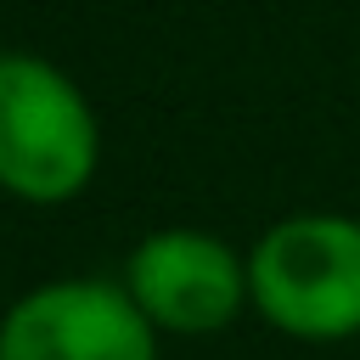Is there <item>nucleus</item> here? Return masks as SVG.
<instances>
[{"label":"nucleus","mask_w":360,"mask_h":360,"mask_svg":"<svg viewBox=\"0 0 360 360\" xmlns=\"http://www.w3.org/2000/svg\"><path fill=\"white\" fill-rule=\"evenodd\" d=\"M101 163L90 96L34 51H0V191L34 208L73 202Z\"/></svg>","instance_id":"obj_1"},{"label":"nucleus","mask_w":360,"mask_h":360,"mask_svg":"<svg viewBox=\"0 0 360 360\" xmlns=\"http://www.w3.org/2000/svg\"><path fill=\"white\" fill-rule=\"evenodd\" d=\"M253 309L298 343L360 338V219L287 214L248 248Z\"/></svg>","instance_id":"obj_2"},{"label":"nucleus","mask_w":360,"mask_h":360,"mask_svg":"<svg viewBox=\"0 0 360 360\" xmlns=\"http://www.w3.org/2000/svg\"><path fill=\"white\" fill-rule=\"evenodd\" d=\"M124 287L141 315L169 338H214L242 309H253L248 253L197 225L146 231L124 259Z\"/></svg>","instance_id":"obj_3"},{"label":"nucleus","mask_w":360,"mask_h":360,"mask_svg":"<svg viewBox=\"0 0 360 360\" xmlns=\"http://www.w3.org/2000/svg\"><path fill=\"white\" fill-rule=\"evenodd\" d=\"M0 360H158V326L124 281L56 276L6 304Z\"/></svg>","instance_id":"obj_4"}]
</instances>
